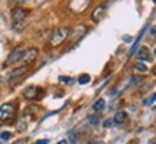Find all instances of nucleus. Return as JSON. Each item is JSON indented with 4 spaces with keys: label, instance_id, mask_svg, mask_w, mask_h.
<instances>
[{
    "label": "nucleus",
    "instance_id": "bb28decb",
    "mask_svg": "<svg viewBox=\"0 0 156 144\" xmlns=\"http://www.w3.org/2000/svg\"><path fill=\"white\" fill-rule=\"evenodd\" d=\"M25 141H26V140H20V141H17V143H15V144H25Z\"/></svg>",
    "mask_w": 156,
    "mask_h": 144
},
{
    "label": "nucleus",
    "instance_id": "1a4fd4ad",
    "mask_svg": "<svg viewBox=\"0 0 156 144\" xmlns=\"http://www.w3.org/2000/svg\"><path fill=\"white\" fill-rule=\"evenodd\" d=\"M23 97L29 101H34L39 97V88L38 87H28L23 91Z\"/></svg>",
    "mask_w": 156,
    "mask_h": 144
},
{
    "label": "nucleus",
    "instance_id": "a878e982",
    "mask_svg": "<svg viewBox=\"0 0 156 144\" xmlns=\"http://www.w3.org/2000/svg\"><path fill=\"white\" fill-rule=\"evenodd\" d=\"M26 2H29V0H17V3H22V5L23 3H26Z\"/></svg>",
    "mask_w": 156,
    "mask_h": 144
},
{
    "label": "nucleus",
    "instance_id": "ddd939ff",
    "mask_svg": "<svg viewBox=\"0 0 156 144\" xmlns=\"http://www.w3.org/2000/svg\"><path fill=\"white\" fill-rule=\"evenodd\" d=\"M104 107H106V101L104 100H97L94 104H93V111H95V112H97V111H103L104 110Z\"/></svg>",
    "mask_w": 156,
    "mask_h": 144
},
{
    "label": "nucleus",
    "instance_id": "c85d7f7f",
    "mask_svg": "<svg viewBox=\"0 0 156 144\" xmlns=\"http://www.w3.org/2000/svg\"><path fill=\"white\" fill-rule=\"evenodd\" d=\"M151 144H155V140H151Z\"/></svg>",
    "mask_w": 156,
    "mask_h": 144
},
{
    "label": "nucleus",
    "instance_id": "2eb2a0df",
    "mask_svg": "<svg viewBox=\"0 0 156 144\" xmlns=\"http://www.w3.org/2000/svg\"><path fill=\"white\" fill-rule=\"evenodd\" d=\"M88 82H90V75L88 74H83V75H80V78H78V84L84 85V84H88Z\"/></svg>",
    "mask_w": 156,
    "mask_h": 144
},
{
    "label": "nucleus",
    "instance_id": "6ab92c4d",
    "mask_svg": "<svg viewBox=\"0 0 156 144\" xmlns=\"http://www.w3.org/2000/svg\"><path fill=\"white\" fill-rule=\"evenodd\" d=\"M136 84H139V77H133L132 78V79H130V82H129V85L127 87H126V88H132V87H133V85H136Z\"/></svg>",
    "mask_w": 156,
    "mask_h": 144
},
{
    "label": "nucleus",
    "instance_id": "393cba45",
    "mask_svg": "<svg viewBox=\"0 0 156 144\" xmlns=\"http://www.w3.org/2000/svg\"><path fill=\"white\" fill-rule=\"evenodd\" d=\"M58 144H68V141H67V140H61Z\"/></svg>",
    "mask_w": 156,
    "mask_h": 144
},
{
    "label": "nucleus",
    "instance_id": "20e7f679",
    "mask_svg": "<svg viewBox=\"0 0 156 144\" xmlns=\"http://www.w3.org/2000/svg\"><path fill=\"white\" fill-rule=\"evenodd\" d=\"M91 5V0H69V10L73 13H84L88 9V6Z\"/></svg>",
    "mask_w": 156,
    "mask_h": 144
},
{
    "label": "nucleus",
    "instance_id": "b1692460",
    "mask_svg": "<svg viewBox=\"0 0 156 144\" xmlns=\"http://www.w3.org/2000/svg\"><path fill=\"white\" fill-rule=\"evenodd\" d=\"M113 125V118L112 120H107L106 122H104V127H112Z\"/></svg>",
    "mask_w": 156,
    "mask_h": 144
},
{
    "label": "nucleus",
    "instance_id": "9d476101",
    "mask_svg": "<svg viewBox=\"0 0 156 144\" xmlns=\"http://www.w3.org/2000/svg\"><path fill=\"white\" fill-rule=\"evenodd\" d=\"M137 58L140 61H152V56H151V52L147 48H140L137 50Z\"/></svg>",
    "mask_w": 156,
    "mask_h": 144
},
{
    "label": "nucleus",
    "instance_id": "dca6fc26",
    "mask_svg": "<svg viewBox=\"0 0 156 144\" xmlns=\"http://www.w3.org/2000/svg\"><path fill=\"white\" fill-rule=\"evenodd\" d=\"M16 128H17V131H19V133H22V131H25V130H26V121H25V118L17 122Z\"/></svg>",
    "mask_w": 156,
    "mask_h": 144
},
{
    "label": "nucleus",
    "instance_id": "a211bd4d",
    "mask_svg": "<svg viewBox=\"0 0 156 144\" xmlns=\"http://www.w3.org/2000/svg\"><path fill=\"white\" fill-rule=\"evenodd\" d=\"M98 121H100V117H98V115H91V117H88V122H90V124H93V125L98 124Z\"/></svg>",
    "mask_w": 156,
    "mask_h": 144
},
{
    "label": "nucleus",
    "instance_id": "9b49d317",
    "mask_svg": "<svg viewBox=\"0 0 156 144\" xmlns=\"http://www.w3.org/2000/svg\"><path fill=\"white\" fill-rule=\"evenodd\" d=\"M126 117H127V114H126L124 111H119L116 115H114V118H113V124H114V125L123 124V122L126 121Z\"/></svg>",
    "mask_w": 156,
    "mask_h": 144
},
{
    "label": "nucleus",
    "instance_id": "4468645a",
    "mask_svg": "<svg viewBox=\"0 0 156 144\" xmlns=\"http://www.w3.org/2000/svg\"><path fill=\"white\" fill-rule=\"evenodd\" d=\"M134 69L137 72H142V74H147L149 72V67H146L143 62H136L134 63Z\"/></svg>",
    "mask_w": 156,
    "mask_h": 144
},
{
    "label": "nucleus",
    "instance_id": "7ed1b4c3",
    "mask_svg": "<svg viewBox=\"0 0 156 144\" xmlns=\"http://www.w3.org/2000/svg\"><path fill=\"white\" fill-rule=\"evenodd\" d=\"M16 115V104L15 102H6L0 107V121H10Z\"/></svg>",
    "mask_w": 156,
    "mask_h": 144
},
{
    "label": "nucleus",
    "instance_id": "4be33fe9",
    "mask_svg": "<svg viewBox=\"0 0 156 144\" xmlns=\"http://www.w3.org/2000/svg\"><path fill=\"white\" fill-rule=\"evenodd\" d=\"M69 141H71V143H75V141H77V137H75L74 131H71V133H69Z\"/></svg>",
    "mask_w": 156,
    "mask_h": 144
},
{
    "label": "nucleus",
    "instance_id": "f3484780",
    "mask_svg": "<svg viewBox=\"0 0 156 144\" xmlns=\"http://www.w3.org/2000/svg\"><path fill=\"white\" fill-rule=\"evenodd\" d=\"M10 137H12V133H10V131H3V133L0 134V140H2V141L10 140Z\"/></svg>",
    "mask_w": 156,
    "mask_h": 144
},
{
    "label": "nucleus",
    "instance_id": "f257e3e1",
    "mask_svg": "<svg viewBox=\"0 0 156 144\" xmlns=\"http://www.w3.org/2000/svg\"><path fill=\"white\" fill-rule=\"evenodd\" d=\"M68 36H69V29L68 28H58L55 32L52 33V36H51L49 45L52 48L59 46V45H62L65 42V39H67Z\"/></svg>",
    "mask_w": 156,
    "mask_h": 144
},
{
    "label": "nucleus",
    "instance_id": "aec40b11",
    "mask_svg": "<svg viewBox=\"0 0 156 144\" xmlns=\"http://www.w3.org/2000/svg\"><path fill=\"white\" fill-rule=\"evenodd\" d=\"M153 101H155V94H152L151 95V100H149V98H147V100H145L143 101V105H151V104H153Z\"/></svg>",
    "mask_w": 156,
    "mask_h": 144
},
{
    "label": "nucleus",
    "instance_id": "39448f33",
    "mask_svg": "<svg viewBox=\"0 0 156 144\" xmlns=\"http://www.w3.org/2000/svg\"><path fill=\"white\" fill-rule=\"evenodd\" d=\"M85 32H87V26H85V25H83V23L77 25V26L74 28V30H69V38H71V42H73V43H77L78 40L85 35Z\"/></svg>",
    "mask_w": 156,
    "mask_h": 144
},
{
    "label": "nucleus",
    "instance_id": "cd10ccee",
    "mask_svg": "<svg viewBox=\"0 0 156 144\" xmlns=\"http://www.w3.org/2000/svg\"><path fill=\"white\" fill-rule=\"evenodd\" d=\"M87 144H98V143H95V141H90V143H87Z\"/></svg>",
    "mask_w": 156,
    "mask_h": 144
},
{
    "label": "nucleus",
    "instance_id": "f8f14e48",
    "mask_svg": "<svg viewBox=\"0 0 156 144\" xmlns=\"http://www.w3.org/2000/svg\"><path fill=\"white\" fill-rule=\"evenodd\" d=\"M26 72V68H17V69H15V71L10 72V75H9V82L10 81H13V79H19V78H22V75Z\"/></svg>",
    "mask_w": 156,
    "mask_h": 144
},
{
    "label": "nucleus",
    "instance_id": "f03ea898",
    "mask_svg": "<svg viewBox=\"0 0 156 144\" xmlns=\"http://www.w3.org/2000/svg\"><path fill=\"white\" fill-rule=\"evenodd\" d=\"M29 13H30V12H29L28 9H23V7L13 9V12H12V25H13V28L17 29L19 26H22V23L26 20V17L29 16Z\"/></svg>",
    "mask_w": 156,
    "mask_h": 144
},
{
    "label": "nucleus",
    "instance_id": "423d86ee",
    "mask_svg": "<svg viewBox=\"0 0 156 144\" xmlns=\"http://www.w3.org/2000/svg\"><path fill=\"white\" fill-rule=\"evenodd\" d=\"M23 52H25V49H23L22 46H17V48H15V49L12 50V53H10V55L7 56V59H6L5 65L7 67V65H13V63H16V62H19L20 59H22Z\"/></svg>",
    "mask_w": 156,
    "mask_h": 144
},
{
    "label": "nucleus",
    "instance_id": "0eeeda50",
    "mask_svg": "<svg viewBox=\"0 0 156 144\" xmlns=\"http://www.w3.org/2000/svg\"><path fill=\"white\" fill-rule=\"evenodd\" d=\"M38 58V49L36 48H29L28 50H25L23 52V56L20 62H22L23 65H30V63H34L35 59Z\"/></svg>",
    "mask_w": 156,
    "mask_h": 144
},
{
    "label": "nucleus",
    "instance_id": "412c9836",
    "mask_svg": "<svg viewBox=\"0 0 156 144\" xmlns=\"http://www.w3.org/2000/svg\"><path fill=\"white\" fill-rule=\"evenodd\" d=\"M59 81H61V82H68V84L73 82V79L68 78V77H59Z\"/></svg>",
    "mask_w": 156,
    "mask_h": 144
},
{
    "label": "nucleus",
    "instance_id": "6e6552de",
    "mask_svg": "<svg viewBox=\"0 0 156 144\" xmlns=\"http://www.w3.org/2000/svg\"><path fill=\"white\" fill-rule=\"evenodd\" d=\"M106 12H107V5H106V3H103V5H98V6H97V7L94 9V10H93V13H91V19H93L95 23L100 22L101 19L104 17Z\"/></svg>",
    "mask_w": 156,
    "mask_h": 144
},
{
    "label": "nucleus",
    "instance_id": "5701e85b",
    "mask_svg": "<svg viewBox=\"0 0 156 144\" xmlns=\"http://www.w3.org/2000/svg\"><path fill=\"white\" fill-rule=\"evenodd\" d=\"M36 144H49V140L48 139H44V140H38Z\"/></svg>",
    "mask_w": 156,
    "mask_h": 144
}]
</instances>
